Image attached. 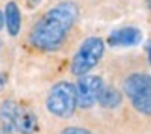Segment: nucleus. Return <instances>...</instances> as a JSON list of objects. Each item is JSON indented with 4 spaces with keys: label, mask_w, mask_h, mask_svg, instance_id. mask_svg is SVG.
I'll list each match as a JSON object with an SVG mask.
<instances>
[{
    "label": "nucleus",
    "mask_w": 151,
    "mask_h": 134,
    "mask_svg": "<svg viewBox=\"0 0 151 134\" xmlns=\"http://www.w3.org/2000/svg\"><path fill=\"white\" fill-rule=\"evenodd\" d=\"M103 90V78L95 75H82L75 86L77 93V106L80 108H90L97 102V97Z\"/></svg>",
    "instance_id": "423d86ee"
},
{
    "label": "nucleus",
    "mask_w": 151,
    "mask_h": 134,
    "mask_svg": "<svg viewBox=\"0 0 151 134\" xmlns=\"http://www.w3.org/2000/svg\"><path fill=\"white\" fill-rule=\"evenodd\" d=\"M97 101H99V104L104 108H116V106H119V102H121V93L116 88H103L99 97H97Z\"/></svg>",
    "instance_id": "1a4fd4ad"
},
{
    "label": "nucleus",
    "mask_w": 151,
    "mask_h": 134,
    "mask_svg": "<svg viewBox=\"0 0 151 134\" xmlns=\"http://www.w3.org/2000/svg\"><path fill=\"white\" fill-rule=\"evenodd\" d=\"M4 24L8 26V34L11 37L19 36L21 30V9L15 2H8L6 4V11H4Z\"/></svg>",
    "instance_id": "6e6552de"
},
{
    "label": "nucleus",
    "mask_w": 151,
    "mask_h": 134,
    "mask_svg": "<svg viewBox=\"0 0 151 134\" xmlns=\"http://www.w3.org/2000/svg\"><path fill=\"white\" fill-rule=\"evenodd\" d=\"M123 91L136 108V112L142 115H149L151 112V80L149 75L134 73L125 78L123 82Z\"/></svg>",
    "instance_id": "39448f33"
},
{
    "label": "nucleus",
    "mask_w": 151,
    "mask_h": 134,
    "mask_svg": "<svg viewBox=\"0 0 151 134\" xmlns=\"http://www.w3.org/2000/svg\"><path fill=\"white\" fill-rule=\"evenodd\" d=\"M4 86H6V80H4V77H2V75H0V91L4 90Z\"/></svg>",
    "instance_id": "f8f14e48"
},
{
    "label": "nucleus",
    "mask_w": 151,
    "mask_h": 134,
    "mask_svg": "<svg viewBox=\"0 0 151 134\" xmlns=\"http://www.w3.org/2000/svg\"><path fill=\"white\" fill-rule=\"evenodd\" d=\"M77 19H78V6L75 2L65 0V2L56 4L32 26L30 43L36 49L47 52L60 49L65 41L67 34L75 26Z\"/></svg>",
    "instance_id": "f257e3e1"
},
{
    "label": "nucleus",
    "mask_w": 151,
    "mask_h": 134,
    "mask_svg": "<svg viewBox=\"0 0 151 134\" xmlns=\"http://www.w3.org/2000/svg\"><path fill=\"white\" fill-rule=\"evenodd\" d=\"M62 134H91V132L86 130V129H80V127H69V129H65Z\"/></svg>",
    "instance_id": "9d476101"
},
{
    "label": "nucleus",
    "mask_w": 151,
    "mask_h": 134,
    "mask_svg": "<svg viewBox=\"0 0 151 134\" xmlns=\"http://www.w3.org/2000/svg\"><path fill=\"white\" fill-rule=\"evenodd\" d=\"M2 26H4V13L0 11V30H2Z\"/></svg>",
    "instance_id": "ddd939ff"
},
{
    "label": "nucleus",
    "mask_w": 151,
    "mask_h": 134,
    "mask_svg": "<svg viewBox=\"0 0 151 134\" xmlns=\"http://www.w3.org/2000/svg\"><path fill=\"white\" fill-rule=\"evenodd\" d=\"M142 39H144V34L140 28L125 26V28H118V30L110 32L108 45L110 47H134L138 43H142Z\"/></svg>",
    "instance_id": "0eeeda50"
},
{
    "label": "nucleus",
    "mask_w": 151,
    "mask_h": 134,
    "mask_svg": "<svg viewBox=\"0 0 151 134\" xmlns=\"http://www.w3.org/2000/svg\"><path fill=\"white\" fill-rule=\"evenodd\" d=\"M0 118L6 129L15 130L17 134H34L39 127L37 115L30 108L15 101H4L0 106Z\"/></svg>",
    "instance_id": "f03ea898"
},
{
    "label": "nucleus",
    "mask_w": 151,
    "mask_h": 134,
    "mask_svg": "<svg viewBox=\"0 0 151 134\" xmlns=\"http://www.w3.org/2000/svg\"><path fill=\"white\" fill-rule=\"evenodd\" d=\"M104 54V43L101 37H86L82 45L78 47V50L75 52L73 60H71V73L77 77H82L88 71H91L97 63L101 62V58Z\"/></svg>",
    "instance_id": "20e7f679"
},
{
    "label": "nucleus",
    "mask_w": 151,
    "mask_h": 134,
    "mask_svg": "<svg viewBox=\"0 0 151 134\" xmlns=\"http://www.w3.org/2000/svg\"><path fill=\"white\" fill-rule=\"evenodd\" d=\"M41 2H43V0H28V6H30V8H37Z\"/></svg>",
    "instance_id": "9b49d317"
},
{
    "label": "nucleus",
    "mask_w": 151,
    "mask_h": 134,
    "mask_svg": "<svg viewBox=\"0 0 151 134\" xmlns=\"http://www.w3.org/2000/svg\"><path fill=\"white\" fill-rule=\"evenodd\" d=\"M47 110L60 119L71 118L77 110V93H75V84L62 80L56 82L50 88L47 95Z\"/></svg>",
    "instance_id": "7ed1b4c3"
},
{
    "label": "nucleus",
    "mask_w": 151,
    "mask_h": 134,
    "mask_svg": "<svg viewBox=\"0 0 151 134\" xmlns=\"http://www.w3.org/2000/svg\"><path fill=\"white\" fill-rule=\"evenodd\" d=\"M0 134H4V129H2V127H0Z\"/></svg>",
    "instance_id": "4468645a"
}]
</instances>
